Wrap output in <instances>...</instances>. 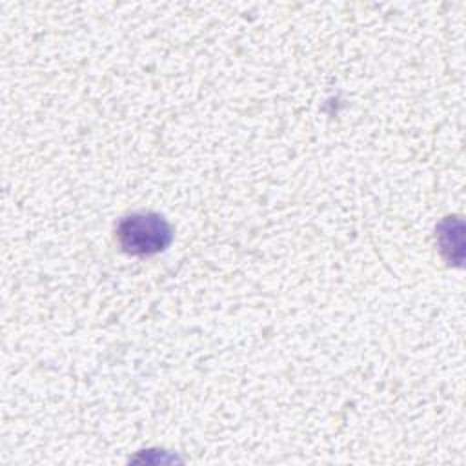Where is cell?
<instances>
[{"mask_svg": "<svg viewBox=\"0 0 466 466\" xmlns=\"http://www.w3.org/2000/svg\"><path fill=\"white\" fill-rule=\"evenodd\" d=\"M115 235L122 251L135 257L155 255L171 242V228L157 213H133L120 218Z\"/></svg>", "mask_w": 466, "mask_h": 466, "instance_id": "cell-1", "label": "cell"}]
</instances>
